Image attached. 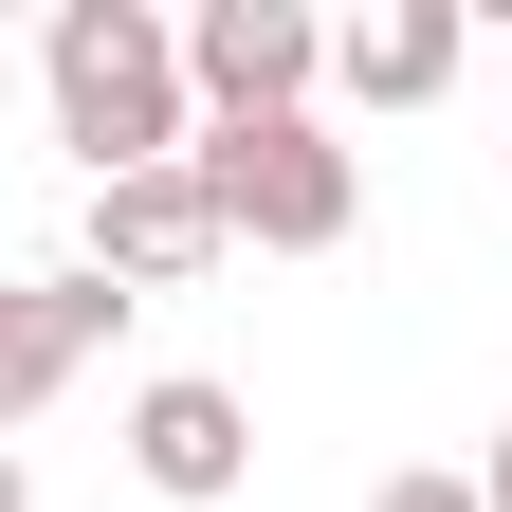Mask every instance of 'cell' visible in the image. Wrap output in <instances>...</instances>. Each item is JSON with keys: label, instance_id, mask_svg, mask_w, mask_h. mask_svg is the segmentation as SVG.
<instances>
[{"label": "cell", "instance_id": "cell-1", "mask_svg": "<svg viewBox=\"0 0 512 512\" xmlns=\"http://www.w3.org/2000/svg\"><path fill=\"white\" fill-rule=\"evenodd\" d=\"M37 92H55V147H92V183L202 147V110H183V19H147V0H55Z\"/></svg>", "mask_w": 512, "mask_h": 512}, {"label": "cell", "instance_id": "cell-2", "mask_svg": "<svg viewBox=\"0 0 512 512\" xmlns=\"http://www.w3.org/2000/svg\"><path fill=\"white\" fill-rule=\"evenodd\" d=\"M183 165L220 183V238H256V256H330V238L366 220V165H348L311 110H275V128H202Z\"/></svg>", "mask_w": 512, "mask_h": 512}, {"label": "cell", "instance_id": "cell-3", "mask_svg": "<svg viewBox=\"0 0 512 512\" xmlns=\"http://www.w3.org/2000/svg\"><path fill=\"white\" fill-rule=\"evenodd\" d=\"M311 92H330V19H311V0H202V19H183V110L202 128H275Z\"/></svg>", "mask_w": 512, "mask_h": 512}, {"label": "cell", "instance_id": "cell-4", "mask_svg": "<svg viewBox=\"0 0 512 512\" xmlns=\"http://www.w3.org/2000/svg\"><path fill=\"white\" fill-rule=\"evenodd\" d=\"M220 183L202 165H128V183H92V275L110 293H183V275H220Z\"/></svg>", "mask_w": 512, "mask_h": 512}, {"label": "cell", "instance_id": "cell-5", "mask_svg": "<svg viewBox=\"0 0 512 512\" xmlns=\"http://www.w3.org/2000/svg\"><path fill=\"white\" fill-rule=\"evenodd\" d=\"M128 476H147L165 512H220V494L256 476V403H238V384H202V366H165L147 403H128Z\"/></svg>", "mask_w": 512, "mask_h": 512}, {"label": "cell", "instance_id": "cell-6", "mask_svg": "<svg viewBox=\"0 0 512 512\" xmlns=\"http://www.w3.org/2000/svg\"><path fill=\"white\" fill-rule=\"evenodd\" d=\"M110 330H128V293L92 275V256H74V275H0V439H19V421H37Z\"/></svg>", "mask_w": 512, "mask_h": 512}, {"label": "cell", "instance_id": "cell-7", "mask_svg": "<svg viewBox=\"0 0 512 512\" xmlns=\"http://www.w3.org/2000/svg\"><path fill=\"white\" fill-rule=\"evenodd\" d=\"M330 74H348L366 110H439V92L476 74V19H458V0H384V19L330 37Z\"/></svg>", "mask_w": 512, "mask_h": 512}, {"label": "cell", "instance_id": "cell-8", "mask_svg": "<svg viewBox=\"0 0 512 512\" xmlns=\"http://www.w3.org/2000/svg\"><path fill=\"white\" fill-rule=\"evenodd\" d=\"M366 512H476V476H384Z\"/></svg>", "mask_w": 512, "mask_h": 512}, {"label": "cell", "instance_id": "cell-9", "mask_svg": "<svg viewBox=\"0 0 512 512\" xmlns=\"http://www.w3.org/2000/svg\"><path fill=\"white\" fill-rule=\"evenodd\" d=\"M476 512H512V421H494V458H476Z\"/></svg>", "mask_w": 512, "mask_h": 512}, {"label": "cell", "instance_id": "cell-10", "mask_svg": "<svg viewBox=\"0 0 512 512\" xmlns=\"http://www.w3.org/2000/svg\"><path fill=\"white\" fill-rule=\"evenodd\" d=\"M0 512H37V494H19V439H0Z\"/></svg>", "mask_w": 512, "mask_h": 512}]
</instances>
